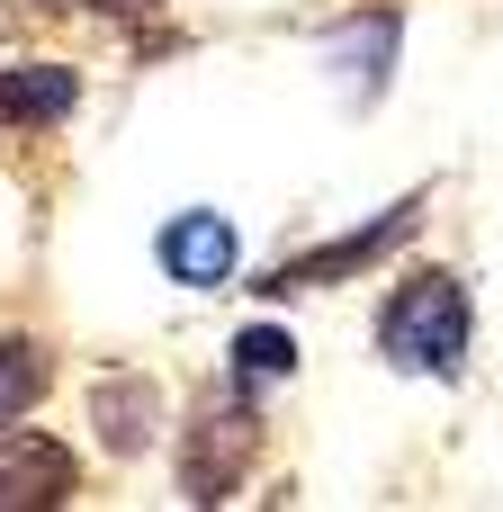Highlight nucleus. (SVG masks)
Listing matches in <instances>:
<instances>
[{"label":"nucleus","mask_w":503,"mask_h":512,"mask_svg":"<svg viewBox=\"0 0 503 512\" xmlns=\"http://www.w3.org/2000/svg\"><path fill=\"white\" fill-rule=\"evenodd\" d=\"M468 333H477V306H468L459 270H414L378 306V351L405 378H459L468 369Z\"/></svg>","instance_id":"obj_1"},{"label":"nucleus","mask_w":503,"mask_h":512,"mask_svg":"<svg viewBox=\"0 0 503 512\" xmlns=\"http://www.w3.org/2000/svg\"><path fill=\"white\" fill-rule=\"evenodd\" d=\"M261 459V405L252 396H198V414L180 423V504H225Z\"/></svg>","instance_id":"obj_2"},{"label":"nucleus","mask_w":503,"mask_h":512,"mask_svg":"<svg viewBox=\"0 0 503 512\" xmlns=\"http://www.w3.org/2000/svg\"><path fill=\"white\" fill-rule=\"evenodd\" d=\"M414 225H423V198H396L378 225H351V234H333L324 252H288L270 279H252L261 297H297V288H333V279H351V270H378L396 243H414Z\"/></svg>","instance_id":"obj_3"},{"label":"nucleus","mask_w":503,"mask_h":512,"mask_svg":"<svg viewBox=\"0 0 503 512\" xmlns=\"http://www.w3.org/2000/svg\"><path fill=\"white\" fill-rule=\"evenodd\" d=\"M72 486H81V459L54 432H27V423L0 432V512H54L72 504Z\"/></svg>","instance_id":"obj_4"},{"label":"nucleus","mask_w":503,"mask_h":512,"mask_svg":"<svg viewBox=\"0 0 503 512\" xmlns=\"http://www.w3.org/2000/svg\"><path fill=\"white\" fill-rule=\"evenodd\" d=\"M396 45H405V18H396V9H369V18H351L342 36H324L333 90H342L351 108H378L387 81H396Z\"/></svg>","instance_id":"obj_5"},{"label":"nucleus","mask_w":503,"mask_h":512,"mask_svg":"<svg viewBox=\"0 0 503 512\" xmlns=\"http://www.w3.org/2000/svg\"><path fill=\"white\" fill-rule=\"evenodd\" d=\"M153 252H162V270H171L180 288H225V279L243 270V234H234L216 207H180V216L153 234Z\"/></svg>","instance_id":"obj_6"},{"label":"nucleus","mask_w":503,"mask_h":512,"mask_svg":"<svg viewBox=\"0 0 503 512\" xmlns=\"http://www.w3.org/2000/svg\"><path fill=\"white\" fill-rule=\"evenodd\" d=\"M90 423H99V450H108V459H144L153 432H162V387H153V369H108V378L90 387Z\"/></svg>","instance_id":"obj_7"},{"label":"nucleus","mask_w":503,"mask_h":512,"mask_svg":"<svg viewBox=\"0 0 503 512\" xmlns=\"http://www.w3.org/2000/svg\"><path fill=\"white\" fill-rule=\"evenodd\" d=\"M81 108V72L72 63H0V126L45 135Z\"/></svg>","instance_id":"obj_8"},{"label":"nucleus","mask_w":503,"mask_h":512,"mask_svg":"<svg viewBox=\"0 0 503 512\" xmlns=\"http://www.w3.org/2000/svg\"><path fill=\"white\" fill-rule=\"evenodd\" d=\"M45 378H54V360H45V342H27V333H0V432H9L18 414H36V396H45Z\"/></svg>","instance_id":"obj_9"},{"label":"nucleus","mask_w":503,"mask_h":512,"mask_svg":"<svg viewBox=\"0 0 503 512\" xmlns=\"http://www.w3.org/2000/svg\"><path fill=\"white\" fill-rule=\"evenodd\" d=\"M270 378H297V333H279V324L234 333V387H270Z\"/></svg>","instance_id":"obj_10"},{"label":"nucleus","mask_w":503,"mask_h":512,"mask_svg":"<svg viewBox=\"0 0 503 512\" xmlns=\"http://www.w3.org/2000/svg\"><path fill=\"white\" fill-rule=\"evenodd\" d=\"M72 9H99V18H144V9H162V0H72Z\"/></svg>","instance_id":"obj_11"},{"label":"nucleus","mask_w":503,"mask_h":512,"mask_svg":"<svg viewBox=\"0 0 503 512\" xmlns=\"http://www.w3.org/2000/svg\"><path fill=\"white\" fill-rule=\"evenodd\" d=\"M0 36H9V0H0Z\"/></svg>","instance_id":"obj_12"}]
</instances>
